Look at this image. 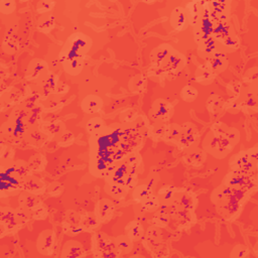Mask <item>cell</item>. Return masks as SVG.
<instances>
[{"instance_id":"12","label":"cell","mask_w":258,"mask_h":258,"mask_svg":"<svg viewBox=\"0 0 258 258\" xmlns=\"http://www.w3.org/2000/svg\"><path fill=\"white\" fill-rule=\"evenodd\" d=\"M21 189L25 192H29V193L38 196V195H42L45 192L46 187L40 179H38L36 176L29 175L23 178L22 184H21Z\"/></svg>"},{"instance_id":"27","label":"cell","mask_w":258,"mask_h":258,"mask_svg":"<svg viewBox=\"0 0 258 258\" xmlns=\"http://www.w3.org/2000/svg\"><path fill=\"white\" fill-rule=\"evenodd\" d=\"M18 202H19V206L26 208L28 210H31V211H33L42 205L41 200L37 197V195L29 193V192H25L23 194H21L19 196Z\"/></svg>"},{"instance_id":"52","label":"cell","mask_w":258,"mask_h":258,"mask_svg":"<svg viewBox=\"0 0 258 258\" xmlns=\"http://www.w3.org/2000/svg\"><path fill=\"white\" fill-rule=\"evenodd\" d=\"M249 251L248 248L244 245H237L233 248L232 253H231V257H237V258H243L246 257L248 255Z\"/></svg>"},{"instance_id":"37","label":"cell","mask_w":258,"mask_h":258,"mask_svg":"<svg viewBox=\"0 0 258 258\" xmlns=\"http://www.w3.org/2000/svg\"><path fill=\"white\" fill-rule=\"evenodd\" d=\"M159 207H160L159 199H158L157 196H155L153 194L142 203V209H143L144 212H146V213L155 212L157 209H159Z\"/></svg>"},{"instance_id":"55","label":"cell","mask_w":258,"mask_h":258,"mask_svg":"<svg viewBox=\"0 0 258 258\" xmlns=\"http://www.w3.org/2000/svg\"><path fill=\"white\" fill-rule=\"evenodd\" d=\"M72 142H74V135L72 133L67 132L66 134L61 136L60 145H63V147H68Z\"/></svg>"},{"instance_id":"10","label":"cell","mask_w":258,"mask_h":258,"mask_svg":"<svg viewBox=\"0 0 258 258\" xmlns=\"http://www.w3.org/2000/svg\"><path fill=\"white\" fill-rule=\"evenodd\" d=\"M198 136L199 132L197 127L193 123L186 122L182 125V131L177 143L183 148H189L196 143Z\"/></svg>"},{"instance_id":"8","label":"cell","mask_w":258,"mask_h":258,"mask_svg":"<svg viewBox=\"0 0 258 258\" xmlns=\"http://www.w3.org/2000/svg\"><path fill=\"white\" fill-rule=\"evenodd\" d=\"M230 167L232 171L241 172L246 174L256 173L257 163H254L249 155V151H241L237 155L233 156L230 160Z\"/></svg>"},{"instance_id":"53","label":"cell","mask_w":258,"mask_h":258,"mask_svg":"<svg viewBox=\"0 0 258 258\" xmlns=\"http://www.w3.org/2000/svg\"><path fill=\"white\" fill-rule=\"evenodd\" d=\"M48 192L50 194V196L52 197H58L62 194L63 192V186L60 183H53L50 186H49V189H48Z\"/></svg>"},{"instance_id":"46","label":"cell","mask_w":258,"mask_h":258,"mask_svg":"<svg viewBox=\"0 0 258 258\" xmlns=\"http://www.w3.org/2000/svg\"><path fill=\"white\" fill-rule=\"evenodd\" d=\"M2 48L3 50L8 53V54H14L17 50H18V45H17V41L15 40V38L13 37H11L10 35L7 34L6 37L4 38L3 42H2Z\"/></svg>"},{"instance_id":"50","label":"cell","mask_w":258,"mask_h":258,"mask_svg":"<svg viewBox=\"0 0 258 258\" xmlns=\"http://www.w3.org/2000/svg\"><path fill=\"white\" fill-rule=\"evenodd\" d=\"M16 4L12 0H3L0 2V12L2 14H11L15 10Z\"/></svg>"},{"instance_id":"39","label":"cell","mask_w":258,"mask_h":258,"mask_svg":"<svg viewBox=\"0 0 258 258\" xmlns=\"http://www.w3.org/2000/svg\"><path fill=\"white\" fill-rule=\"evenodd\" d=\"M15 214H16V221L19 227L26 225L31 219H33L32 211L21 206H19V208L15 210Z\"/></svg>"},{"instance_id":"17","label":"cell","mask_w":258,"mask_h":258,"mask_svg":"<svg viewBox=\"0 0 258 258\" xmlns=\"http://www.w3.org/2000/svg\"><path fill=\"white\" fill-rule=\"evenodd\" d=\"M0 220H1V233L2 236L4 235V230L11 231L16 229L18 226L16 221V214L15 210L8 208V207H2L1 208V213H0Z\"/></svg>"},{"instance_id":"14","label":"cell","mask_w":258,"mask_h":258,"mask_svg":"<svg viewBox=\"0 0 258 258\" xmlns=\"http://www.w3.org/2000/svg\"><path fill=\"white\" fill-rule=\"evenodd\" d=\"M196 203H197V199L195 195L192 192L186 190H180V191L177 190L172 202V204L176 206L183 207L189 210H194Z\"/></svg>"},{"instance_id":"54","label":"cell","mask_w":258,"mask_h":258,"mask_svg":"<svg viewBox=\"0 0 258 258\" xmlns=\"http://www.w3.org/2000/svg\"><path fill=\"white\" fill-rule=\"evenodd\" d=\"M140 160H142V158H140L139 154H132L128 157L126 163L129 167L137 169V167L139 166V163H140Z\"/></svg>"},{"instance_id":"42","label":"cell","mask_w":258,"mask_h":258,"mask_svg":"<svg viewBox=\"0 0 258 258\" xmlns=\"http://www.w3.org/2000/svg\"><path fill=\"white\" fill-rule=\"evenodd\" d=\"M182 131V125L172 123L170 125H167L165 137L167 140H171V142H177L180 134Z\"/></svg>"},{"instance_id":"24","label":"cell","mask_w":258,"mask_h":258,"mask_svg":"<svg viewBox=\"0 0 258 258\" xmlns=\"http://www.w3.org/2000/svg\"><path fill=\"white\" fill-rule=\"evenodd\" d=\"M125 233L133 242H135V241L143 240L146 232L142 223L138 221H131L126 225Z\"/></svg>"},{"instance_id":"1","label":"cell","mask_w":258,"mask_h":258,"mask_svg":"<svg viewBox=\"0 0 258 258\" xmlns=\"http://www.w3.org/2000/svg\"><path fill=\"white\" fill-rule=\"evenodd\" d=\"M212 201L218 212L225 218L232 217L240 206V202L233 197L230 187L225 184L217 187L212 194Z\"/></svg>"},{"instance_id":"32","label":"cell","mask_w":258,"mask_h":258,"mask_svg":"<svg viewBox=\"0 0 258 258\" xmlns=\"http://www.w3.org/2000/svg\"><path fill=\"white\" fill-rule=\"evenodd\" d=\"M56 27V18L52 14H43L37 21V30L42 34L51 33Z\"/></svg>"},{"instance_id":"16","label":"cell","mask_w":258,"mask_h":258,"mask_svg":"<svg viewBox=\"0 0 258 258\" xmlns=\"http://www.w3.org/2000/svg\"><path fill=\"white\" fill-rule=\"evenodd\" d=\"M170 25L176 32H183L187 28V18L184 7L178 6L174 8L170 16Z\"/></svg>"},{"instance_id":"44","label":"cell","mask_w":258,"mask_h":258,"mask_svg":"<svg viewBox=\"0 0 258 258\" xmlns=\"http://www.w3.org/2000/svg\"><path fill=\"white\" fill-rule=\"evenodd\" d=\"M223 105V101L220 96L212 94L207 101V108L211 113H217Z\"/></svg>"},{"instance_id":"5","label":"cell","mask_w":258,"mask_h":258,"mask_svg":"<svg viewBox=\"0 0 258 258\" xmlns=\"http://www.w3.org/2000/svg\"><path fill=\"white\" fill-rule=\"evenodd\" d=\"M171 221L174 222L175 226L178 228H186L195 221V214L193 210L185 209L183 207L176 206L174 204L169 205Z\"/></svg>"},{"instance_id":"19","label":"cell","mask_w":258,"mask_h":258,"mask_svg":"<svg viewBox=\"0 0 258 258\" xmlns=\"http://www.w3.org/2000/svg\"><path fill=\"white\" fill-rule=\"evenodd\" d=\"M170 223H171V215H170L169 206H160L159 209H157L154 212V215L151 219V224L155 227L162 229L168 227Z\"/></svg>"},{"instance_id":"33","label":"cell","mask_w":258,"mask_h":258,"mask_svg":"<svg viewBox=\"0 0 258 258\" xmlns=\"http://www.w3.org/2000/svg\"><path fill=\"white\" fill-rule=\"evenodd\" d=\"M177 189L172 185H165L159 189L157 197L160 202V206H169L172 204Z\"/></svg>"},{"instance_id":"35","label":"cell","mask_w":258,"mask_h":258,"mask_svg":"<svg viewBox=\"0 0 258 258\" xmlns=\"http://www.w3.org/2000/svg\"><path fill=\"white\" fill-rule=\"evenodd\" d=\"M115 239V244L117 247V250H118L120 255L127 254L129 253L132 248H133V241L126 235H119L117 236Z\"/></svg>"},{"instance_id":"29","label":"cell","mask_w":258,"mask_h":258,"mask_svg":"<svg viewBox=\"0 0 258 258\" xmlns=\"http://www.w3.org/2000/svg\"><path fill=\"white\" fill-rule=\"evenodd\" d=\"M214 77H215V73L213 72L212 68L210 67L208 63H206L197 69L195 79L198 83L208 84L212 82Z\"/></svg>"},{"instance_id":"28","label":"cell","mask_w":258,"mask_h":258,"mask_svg":"<svg viewBox=\"0 0 258 258\" xmlns=\"http://www.w3.org/2000/svg\"><path fill=\"white\" fill-rule=\"evenodd\" d=\"M100 220L98 219L95 212H86L83 215H81V226L83 228V231L86 232H93L95 231L99 224Z\"/></svg>"},{"instance_id":"48","label":"cell","mask_w":258,"mask_h":258,"mask_svg":"<svg viewBox=\"0 0 258 258\" xmlns=\"http://www.w3.org/2000/svg\"><path fill=\"white\" fill-rule=\"evenodd\" d=\"M130 88L133 92H142L145 89L146 86V80L143 76H136L134 77L130 82Z\"/></svg>"},{"instance_id":"11","label":"cell","mask_w":258,"mask_h":258,"mask_svg":"<svg viewBox=\"0 0 258 258\" xmlns=\"http://www.w3.org/2000/svg\"><path fill=\"white\" fill-rule=\"evenodd\" d=\"M56 234L54 230H43L37 238V248L39 253L43 255H52L55 249Z\"/></svg>"},{"instance_id":"26","label":"cell","mask_w":258,"mask_h":258,"mask_svg":"<svg viewBox=\"0 0 258 258\" xmlns=\"http://www.w3.org/2000/svg\"><path fill=\"white\" fill-rule=\"evenodd\" d=\"M207 63L210 65L211 68H212L213 72L215 74L222 73L228 66V61L226 59V56L221 53H214L211 55V58L208 60Z\"/></svg>"},{"instance_id":"45","label":"cell","mask_w":258,"mask_h":258,"mask_svg":"<svg viewBox=\"0 0 258 258\" xmlns=\"http://www.w3.org/2000/svg\"><path fill=\"white\" fill-rule=\"evenodd\" d=\"M166 129H167V125L165 124V122L154 121L152 126L149 129V132H150L152 138H155V139L163 138V137H165Z\"/></svg>"},{"instance_id":"21","label":"cell","mask_w":258,"mask_h":258,"mask_svg":"<svg viewBox=\"0 0 258 258\" xmlns=\"http://www.w3.org/2000/svg\"><path fill=\"white\" fill-rule=\"evenodd\" d=\"M173 48L169 44H161L155 48L150 55V62L152 69H158L161 62L171 53Z\"/></svg>"},{"instance_id":"18","label":"cell","mask_w":258,"mask_h":258,"mask_svg":"<svg viewBox=\"0 0 258 258\" xmlns=\"http://www.w3.org/2000/svg\"><path fill=\"white\" fill-rule=\"evenodd\" d=\"M103 107V100L94 94L87 95L81 102L82 110L87 114L98 113Z\"/></svg>"},{"instance_id":"36","label":"cell","mask_w":258,"mask_h":258,"mask_svg":"<svg viewBox=\"0 0 258 258\" xmlns=\"http://www.w3.org/2000/svg\"><path fill=\"white\" fill-rule=\"evenodd\" d=\"M105 191L112 196L115 199H123L127 193V189L123 185H119V184H110L107 183V185L105 187Z\"/></svg>"},{"instance_id":"31","label":"cell","mask_w":258,"mask_h":258,"mask_svg":"<svg viewBox=\"0 0 258 258\" xmlns=\"http://www.w3.org/2000/svg\"><path fill=\"white\" fill-rule=\"evenodd\" d=\"M63 68L65 70V72L68 73L69 75L72 76H77L79 75L84 67V58H76L71 61H67L62 64Z\"/></svg>"},{"instance_id":"47","label":"cell","mask_w":258,"mask_h":258,"mask_svg":"<svg viewBox=\"0 0 258 258\" xmlns=\"http://www.w3.org/2000/svg\"><path fill=\"white\" fill-rule=\"evenodd\" d=\"M56 3L55 1H51V0H43V1H39L37 5V11L39 14H46L50 11H52L55 7Z\"/></svg>"},{"instance_id":"13","label":"cell","mask_w":258,"mask_h":258,"mask_svg":"<svg viewBox=\"0 0 258 258\" xmlns=\"http://www.w3.org/2000/svg\"><path fill=\"white\" fill-rule=\"evenodd\" d=\"M49 73L48 70V65L42 60L39 59H35L33 60L27 70V75L26 78L27 80H37L40 77L42 78L45 74Z\"/></svg>"},{"instance_id":"49","label":"cell","mask_w":258,"mask_h":258,"mask_svg":"<svg viewBox=\"0 0 258 258\" xmlns=\"http://www.w3.org/2000/svg\"><path fill=\"white\" fill-rule=\"evenodd\" d=\"M119 118L122 123H129L137 119V113L133 109H126L120 114Z\"/></svg>"},{"instance_id":"23","label":"cell","mask_w":258,"mask_h":258,"mask_svg":"<svg viewBox=\"0 0 258 258\" xmlns=\"http://www.w3.org/2000/svg\"><path fill=\"white\" fill-rule=\"evenodd\" d=\"M85 250L81 243L78 241H68L63 246L62 257H82L85 256Z\"/></svg>"},{"instance_id":"40","label":"cell","mask_w":258,"mask_h":258,"mask_svg":"<svg viewBox=\"0 0 258 258\" xmlns=\"http://www.w3.org/2000/svg\"><path fill=\"white\" fill-rule=\"evenodd\" d=\"M105 124L103 119L101 117H94V118H91L90 120H88L87 125H86V129L87 132L90 134H95L98 131H100L102 128H104Z\"/></svg>"},{"instance_id":"41","label":"cell","mask_w":258,"mask_h":258,"mask_svg":"<svg viewBox=\"0 0 258 258\" xmlns=\"http://www.w3.org/2000/svg\"><path fill=\"white\" fill-rule=\"evenodd\" d=\"M198 44H199L200 50L206 54L212 55L216 52V40L213 37H209L203 39Z\"/></svg>"},{"instance_id":"15","label":"cell","mask_w":258,"mask_h":258,"mask_svg":"<svg viewBox=\"0 0 258 258\" xmlns=\"http://www.w3.org/2000/svg\"><path fill=\"white\" fill-rule=\"evenodd\" d=\"M114 204L109 199H101L99 202H97L95 207V214L97 215L101 223L108 222L109 220H111L114 214Z\"/></svg>"},{"instance_id":"38","label":"cell","mask_w":258,"mask_h":258,"mask_svg":"<svg viewBox=\"0 0 258 258\" xmlns=\"http://www.w3.org/2000/svg\"><path fill=\"white\" fill-rule=\"evenodd\" d=\"M28 163L32 171L41 172V171H43V169L46 165V161H45V158L43 155H41L40 153H37L30 158Z\"/></svg>"},{"instance_id":"30","label":"cell","mask_w":258,"mask_h":258,"mask_svg":"<svg viewBox=\"0 0 258 258\" xmlns=\"http://www.w3.org/2000/svg\"><path fill=\"white\" fill-rule=\"evenodd\" d=\"M152 195V189L149 184H138L133 187L132 199L135 203L142 204L146 199Z\"/></svg>"},{"instance_id":"3","label":"cell","mask_w":258,"mask_h":258,"mask_svg":"<svg viewBox=\"0 0 258 258\" xmlns=\"http://www.w3.org/2000/svg\"><path fill=\"white\" fill-rule=\"evenodd\" d=\"M224 184L230 187V189L240 190L245 193H248L252 187H255L257 184L256 173L246 174L232 171L225 177Z\"/></svg>"},{"instance_id":"7","label":"cell","mask_w":258,"mask_h":258,"mask_svg":"<svg viewBox=\"0 0 258 258\" xmlns=\"http://www.w3.org/2000/svg\"><path fill=\"white\" fill-rule=\"evenodd\" d=\"M63 232L68 236H77L83 231L81 226V215L74 210H68L64 214L62 222Z\"/></svg>"},{"instance_id":"22","label":"cell","mask_w":258,"mask_h":258,"mask_svg":"<svg viewBox=\"0 0 258 258\" xmlns=\"http://www.w3.org/2000/svg\"><path fill=\"white\" fill-rule=\"evenodd\" d=\"M212 37L215 38L216 41L218 40L222 43H225L232 37L231 32H230L229 22L225 21V22L214 23Z\"/></svg>"},{"instance_id":"2","label":"cell","mask_w":258,"mask_h":258,"mask_svg":"<svg viewBox=\"0 0 258 258\" xmlns=\"http://www.w3.org/2000/svg\"><path fill=\"white\" fill-rule=\"evenodd\" d=\"M143 242L145 247L151 253L152 256L162 257L169 254V250L163 241L162 231L160 228L155 226H150L143 238Z\"/></svg>"},{"instance_id":"34","label":"cell","mask_w":258,"mask_h":258,"mask_svg":"<svg viewBox=\"0 0 258 258\" xmlns=\"http://www.w3.org/2000/svg\"><path fill=\"white\" fill-rule=\"evenodd\" d=\"M57 86H58V76L49 72L41 78V87L45 95H49V94L55 92Z\"/></svg>"},{"instance_id":"56","label":"cell","mask_w":258,"mask_h":258,"mask_svg":"<svg viewBox=\"0 0 258 258\" xmlns=\"http://www.w3.org/2000/svg\"><path fill=\"white\" fill-rule=\"evenodd\" d=\"M48 125V127H43V129H48V132L52 133L53 135L55 134H58L60 133L63 129H61V126H60V123L59 122H53V123H50V124H46Z\"/></svg>"},{"instance_id":"6","label":"cell","mask_w":258,"mask_h":258,"mask_svg":"<svg viewBox=\"0 0 258 258\" xmlns=\"http://www.w3.org/2000/svg\"><path fill=\"white\" fill-rule=\"evenodd\" d=\"M65 45L68 49L76 53L78 56L84 58L91 49L92 39L82 33H77L69 37Z\"/></svg>"},{"instance_id":"43","label":"cell","mask_w":258,"mask_h":258,"mask_svg":"<svg viewBox=\"0 0 258 258\" xmlns=\"http://www.w3.org/2000/svg\"><path fill=\"white\" fill-rule=\"evenodd\" d=\"M181 96H182V99L185 102H193L198 97V91L193 86L186 85L183 88V90L181 92Z\"/></svg>"},{"instance_id":"20","label":"cell","mask_w":258,"mask_h":258,"mask_svg":"<svg viewBox=\"0 0 258 258\" xmlns=\"http://www.w3.org/2000/svg\"><path fill=\"white\" fill-rule=\"evenodd\" d=\"M184 10H185V13H186L187 22H189L190 26H192L194 28L201 18V14H202V3H201V1L189 2L186 4Z\"/></svg>"},{"instance_id":"51","label":"cell","mask_w":258,"mask_h":258,"mask_svg":"<svg viewBox=\"0 0 258 258\" xmlns=\"http://www.w3.org/2000/svg\"><path fill=\"white\" fill-rule=\"evenodd\" d=\"M32 215H33V219L44 220L46 217H48V211H46L43 205H41L38 208L32 211Z\"/></svg>"},{"instance_id":"4","label":"cell","mask_w":258,"mask_h":258,"mask_svg":"<svg viewBox=\"0 0 258 258\" xmlns=\"http://www.w3.org/2000/svg\"><path fill=\"white\" fill-rule=\"evenodd\" d=\"M94 255L99 257H117L119 252L117 250L115 239L109 237L107 234L100 232L94 235L93 238Z\"/></svg>"},{"instance_id":"25","label":"cell","mask_w":258,"mask_h":258,"mask_svg":"<svg viewBox=\"0 0 258 258\" xmlns=\"http://www.w3.org/2000/svg\"><path fill=\"white\" fill-rule=\"evenodd\" d=\"M187 149L189 150L185 152V154L184 156V162L189 163V165H191V166H195V167L201 166L205 160L204 151L198 147H192Z\"/></svg>"},{"instance_id":"9","label":"cell","mask_w":258,"mask_h":258,"mask_svg":"<svg viewBox=\"0 0 258 258\" xmlns=\"http://www.w3.org/2000/svg\"><path fill=\"white\" fill-rule=\"evenodd\" d=\"M173 106L170 102L165 99H157L153 104L149 111V116L151 120L167 122L171 119L173 115Z\"/></svg>"}]
</instances>
